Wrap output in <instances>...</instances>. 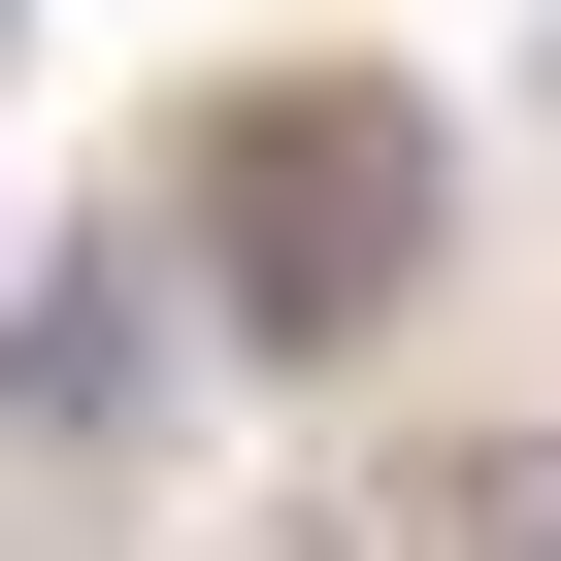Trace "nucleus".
Wrapping results in <instances>:
<instances>
[{"instance_id": "f257e3e1", "label": "nucleus", "mask_w": 561, "mask_h": 561, "mask_svg": "<svg viewBox=\"0 0 561 561\" xmlns=\"http://www.w3.org/2000/svg\"><path fill=\"white\" fill-rule=\"evenodd\" d=\"M198 198H231V331H264V364L430 298V133H397L364 67H331V100H231V165H198Z\"/></svg>"}, {"instance_id": "f03ea898", "label": "nucleus", "mask_w": 561, "mask_h": 561, "mask_svg": "<svg viewBox=\"0 0 561 561\" xmlns=\"http://www.w3.org/2000/svg\"><path fill=\"white\" fill-rule=\"evenodd\" d=\"M264 561H397V528H364V495H298V528H264Z\"/></svg>"}]
</instances>
